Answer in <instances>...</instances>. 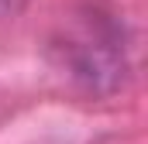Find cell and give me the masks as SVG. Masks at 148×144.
<instances>
[{"label": "cell", "instance_id": "cell-1", "mask_svg": "<svg viewBox=\"0 0 148 144\" xmlns=\"http://www.w3.org/2000/svg\"><path fill=\"white\" fill-rule=\"evenodd\" d=\"M52 55L59 69L90 96H110L127 79L124 24L97 3L79 7L62 21L52 38Z\"/></svg>", "mask_w": 148, "mask_h": 144}, {"label": "cell", "instance_id": "cell-2", "mask_svg": "<svg viewBox=\"0 0 148 144\" xmlns=\"http://www.w3.org/2000/svg\"><path fill=\"white\" fill-rule=\"evenodd\" d=\"M24 3H28V0H0V17H7V14H17Z\"/></svg>", "mask_w": 148, "mask_h": 144}]
</instances>
